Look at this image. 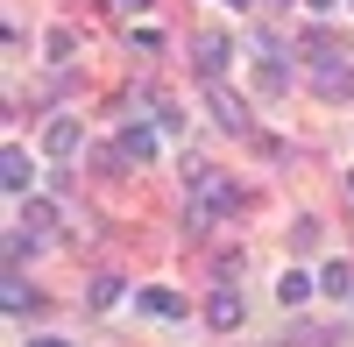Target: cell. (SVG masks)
Here are the masks:
<instances>
[{"instance_id":"obj_10","label":"cell","mask_w":354,"mask_h":347,"mask_svg":"<svg viewBox=\"0 0 354 347\" xmlns=\"http://www.w3.org/2000/svg\"><path fill=\"white\" fill-rule=\"evenodd\" d=\"M142 305H149L156 319H185V298H177L170 283H149V291H142Z\"/></svg>"},{"instance_id":"obj_2","label":"cell","mask_w":354,"mask_h":347,"mask_svg":"<svg viewBox=\"0 0 354 347\" xmlns=\"http://www.w3.org/2000/svg\"><path fill=\"white\" fill-rule=\"evenodd\" d=\"M185 185H192V206H198V213H213V220L241 206V185H234L227 170H213V163H198V156L185 163Z\"/></svg>"},{"instance_id":"obj_11","label":"cell","mask_w":354,"mask_h":347,"mask_svg":"<svg viewBox=\"0 0 354 347\" xmlns=\"http://www.w3.org/2000/svg\"><path fill=\"white\" fill-rule=\"evenodd\" d=\"M121 156H135V163H149V156H156V128H142V121H135V128L121 135Z\"/></svg>"},{"instance_id":"obj_9","label":"cell","mask_w":354,"mask_h":347,"mask_svg":"<svg viewBox=\"0 0 354 347\" xmlns=\"http://www.w3.org/2000/svg\"><path fill=\"white\" fill-rule=\"evenodd\" d=\"M78 142H85L78 121H50V128H43V149H50V156H78Z\"/></svg>"},{"instance_id":"obj_12","label":"cell","mask_w":354,"mask_h":347,"mask_svg":"<svg viewBox=\"0 0 354 347\" xmlns=\"http://www.w3.org/2000/svg\"><path fill=\"white\" fill-rule=\"evenodd\" d=\"M0 305H8V312H36V291L21 283V270H8V283H0Z\"/></svg>"},{"instance_id":"obj_6","label":"cell","mask_w":354,"mask_h":347,"mask_svg":"<svg viewBox=\"0 0 354 347\" xmlns=\"http://www.w3.org/2000/svg\"><path fill=\"white\" fill-rule=\"evenodd\" d=\"M205 319H213L220 333H234V326H241V319H248V298H241V291H234V283H220V291H213V298H205Z\"/></svg>"},{"instance_id":"obj_15","label":"cell","mask_w":354,"mask_h":347,"mask_svg":"<svg viewBox=\"0 0 354 347\" xmlns=\"http://www.w3.org/2000/svg\"><path fill=\"white\" fill-rule=\"evenodd\" d=\"M128 43H135V50H142V57H156V50H163V36H156V28H142V21H135V28H128Z\"/></svg>"},{"instance_id":"obj_19","label":"cell","mask_w":354,"mask_h":347,"mask_svg":"<svg viewBox=\"0 0 354 347\" xmlns=\"http://www.w3.org/2000/svg\"><path fill=\"white\" fill-rule=\"evenodd\" d=\"M121 8H149V0H121Z\"/></svg>"},{"instance_id":"obj_13","label":"cell","mask_w":354,"mask_h":347,"mask_svg":"<svg viewBox=\"0 0 354 347\" xmlns=\"http://www.w3.org/2000/svg\"><path fill=\"white\" fill-rule=\"evenodd\" d=\"M319 291H326V298H347V291H354V270H347V263H326V270H319Z\"/></svg>"},{"instance_id":"obj_16","label":"cell","mask_w":354,"mask_h":347,"mask_svg":"<svg viewBox=\"0 0 354 347\" xmlns=\"http://www.w3.org/2000/svg\"><path fill=\"white\" fill-rule=\"evenodd\" d=\"M93 305H100V312L121 305V276H100V283H93Z\"/></svg>"},{"instance_id":"obj_3","label":"cell","mask_w":354,"mask_h":347,"mask_svg":"<svg viewBox=\"0 0 354 347\" xmlns=\"http://www.w3.org/2000/svg\"><path fill=\"white\" fill-rule=\"evenodd\" d=\"M248 57H255V85H262V93L277 100L283 85H290V64H283V43H277V36H255V43H248Z\"/></svg>"},{"instance_id":"obj_7","label":"cell","mask_w":354,"mask_h":347,"mask_svg":"<svg viewBox=\"0 0 354 347\" xmlns=\"http://www.w3.org/2000/svg\"><path fill=\"white\" fill-rule=\"evenodd\" d=\"M0 185H8L15 198H28V185H36V163H28V156L15 149V142H8V149H0Z\"/></svg>"},{"instance_id":"obj_20","label":"cell","mask_w":354,"mask_h":347,"mask_svg":"<svg viewBox=\"0 0 354 347\" xmlns=\"http://www.w3.org/2000/svg\"><path fill=\"white\" fill-rule=\"evenodd\" d=\"M220 8H248V0H220Z\"/></svg>"},{"instance_id":"obj_17","label":"cell","mask_w":354,"mask_h":347,"mask_svg":"<svg viewBox=\"0 0 354 347\" xmlns=\"http://www.w3.org/2000/svg\"><path fill=\"white\" fill-rule=\"evenodd\" d=\"M298 8H305V15H333V0H298Z\"/></svg>"},{"instance_id":"obj_8","label":"cell","mask_w":354,"mask_h":347,"mask_svg":"<svg viewBox=\"0 0 354 347\" xmlns=\"http://www.w3.org/2000/svg\"><path fill=\"white\" fill-rule=\"evenodd\" d=\"M21 227H28L36 241H50V234H57V206H50V198H28V206H21Z\"/></svg>"},{"instance_id":"obj_4","label":"cell","mask_w":354,"mask_h":347,"mask_svg":"<svg viewBox=\"0 0 354 347\" xmlns=\"http://www.w3.org/2000/svg\"><path fill=\"white\" fill-rule=\"evenodd\" d=\"M205 113H213L227 135H248V100L234 93V85H220V78H205Z\"/></svg>"},{"instance_id":"obj_21","label":"cell","mask_w":354,"mask_h":347,"mask_svg":"<svg viewBox=\"0 0 354 347\" xmlns=\"http://www.w3.org/2000/svg\"><path fill=\"white\" fill-rule=\"evenodd\" d=\"M347 198H354V170H347Z\"/></svg>"},{"instance_id":"obj_18","label":"cell","mask_w":354,"mask_h":347,"mask_svg":"<svg viewBox=\"0 0 354 347\" xmlns=\"http://www.w3.org/2000/svg\"><path fill=\"white\" fill-rule=\"evenodd\" d=\"M28 347H71V340H57V333H43V340H28Z\"/></svg>"},{"instance_id":"obj_14","label":"cell","mask_w":354,"mask_h":347,"mask_svg":"<svg viewBox=\"0 0 354 347\" xmlns=\"http://www.w3.org/2000/svg\"><path fill=\"white\" fill-rule=\"evenodd\" d=\"M277 298H283V305H305V298H312V276H305V270H290V276L277 283Z\"/></svg>"},{"instance_id":"obj_5","label":"cell","mask_w":354,"mask_h":347,"mask_svg":"<svg viewBox=\"0 0 354 347\" xmlns=\"http://www.w3.org/2000/svg\"><path fill=\"white\" fill-rule=\"evenodd\" d=\"M227 36H220V28H198V36H192V64H198V78H220L227 71Z\"/></svg>"},{"instance_id":"obj_1","label":"cell","mask_w":354,"mask_h":347,"mask_svg":"<svg viewBox=\"0 0 354 347\" xmlns=\"http://www.w3.org/2000/svg\"><path fill=\"white\" fill-rule=\"evenodd\" d=\"M305 71L319 100H354V50L333 36H305Z\"/></svg>"}]
</instances>
